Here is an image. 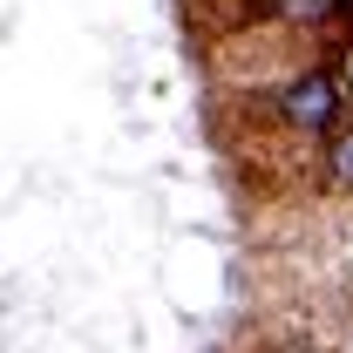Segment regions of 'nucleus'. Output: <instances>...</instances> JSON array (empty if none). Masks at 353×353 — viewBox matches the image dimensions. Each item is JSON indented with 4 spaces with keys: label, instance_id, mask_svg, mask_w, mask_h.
Returning <instances> with one entry per match:
<instances>
[{
    "label": "nucleus",
    "instance_id": "nucleus-3",
    "mask_svg": "<svg viewBox=\"0 0 353 353\" xmlns=\"http://www.w3.org/2000/svg\"><path fill=\"white\" fill-rule=\"evenodd\" d=\"M333 68H340V82H347V102H353V41H347V54H340Z\"/></svg>",
    "mask_w": 353,
    "mask_h": 353
},
{
    "label": "nucleus",
    "instance_id": "nucleus-1",
    "mask_svg": "<svg viewBox=\"0 0 353 353\" xmlns=\"http://www.w3.org/2000/svg\"><path fill=\"white\" fill-rule=\"evenodd\" d=\"M347 109L353 102H347V82H340L333 61H299L292 75H279V82L265 88V116L292 136V143H306V150H319L326 136L340 130Z\"/></svg>",
    "mask_w": 353,
    "mask_h": 353
},
{
    "label": "nucleus",
    "instance_id": "nucleus-2",
    "mask_svg": "<svg viewBox=\"0 0 353 353\" xmlns=\"http://www.w3.org/2000/svg\"><path fill=\"white\" fill-rule=\"evenodd\" d=\"M312 157H319V183H326L333 197H353V123H340Z\"/></svg>",
    "mask_w": 353,
    "mask_h": 353
}]
</instances>
